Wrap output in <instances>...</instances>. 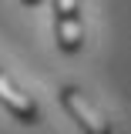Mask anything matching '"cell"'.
I'll use <instances>...</instances> for the list:
<instances>
[{"label":"cell","instance_id":"cell-1","mask_svg":"<svg viewBox=\"0 0 131 134\" xmlns=\"http://www.w3.org/2000/svg\"><path fill=\"white\" fill-rule=\"evenodd\" d=\"M57 100H61V107L71 114V121H74L84 134H111V121L104 117V111L84 94L81 87L64 84V87L57 91Z\"/></svg>","mask_w":131,"mask_h":134},{"label":"cell","instance_id":"cell-2","mask_svg":"<svg viewBox=\"0 0 131 134\" xmlns=\"http://www.w3.org/2000/svg\"><path fill=\"white\" fill-rule=\"evenodd\" d=\"M54 3V37L64 54H77L84 47V20L81 0H50Z\"/></svg>","mask_w":131,"mask_h":134},{"label":"cell","instance_id":"cell-3","mask_svg":"<svg viewBox=\"0 0 131 134\" xmlns=\"http://www.w3.org/2000/svg\"><path fill=\"white\" fill-rule=\"evenodd\" d=\"M0 104L14 114V121L20 124H37L40 121V107H37V100L27 94V91H20V84L0 67Z\"/></svg>","mask_w":131,"mask_h":134},{"label":"cell","instance_id":"cell-4","mask_svg":"<svg viewBox=\"0 0 131 134\" xmlns=\"http://www.w3.org/2000/svg\"><path fill=\"white\" fill-rule=\"evenodd\" d=\"M20 3H24V7H40L44 0H20Z\"/></svg>","mask_w":131,"mask_h":134}]
</instances>
